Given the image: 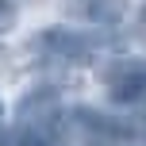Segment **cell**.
I'll use <instances>...</instances> for the list:
<instances>
[{
	"mask_svg": "<svg viewBox=\"0 0 146 146\" xmlns=\"http://www.w3.org/2000/svg\"><path fill=\"white\" fill-rule=\"evenodd\" d=\"M77 123L88 127L92 135H100V139H135V127L127 123V119L104 115V111H92V108H81L77 111Z\"/></svg>",
	"mask_w": 146,
	"mask_h": 146,
	"instance_id": "obj_4",
	"label": "cell"
},
{
	"mask_svg": "<svg viewBox=\"0 0 146 146\" xmlns=\"http://www.w3.org/2000/svg\"><path fill=\"white\" fill-rule=\"evenodd\" d=\"M15 23V8H12V0H0V31H8Z\"/></svg>",
	"mask_w": 146,
	"mask_h": 146,
	"instance_id": "obj_6",
	"label": "cell"
},
{
	"mask_svg": "<svg viewBox=\"0 0 146 146\" xmlns=\"http://www.w3.org/2000/svg\"><path fill=\"white\" fill-rule=\"evenodd\" d=\"M38 46H42L50 58H58V62H88L92 58L88 35H77V31H66V27L42 31V35H38Z\"/></svg>",
	"mask_w": 146,
	"mask_h": 146,
	"instance_id": "obj_2",
	"label": "cell"
},
{
	"mask_svg": "<svg viewBox=\"0 0 146 146\" xmlns=\"http://www.w3.org/2000/svg\"><path fill=\"white\" fill-rule=\"evenodd\" d=\"M108 96L115 104H135L146 96V66H123L119 73H111L108 81Z\"/></svg>",
	"mask_w": 146,
	"mask_h": 146,
	"instance_id": "obj_3",
	"label": "cell"
},
{
	"mask_svg": "<svg viewBox=\"0 0 146 146\" xmlns=\"http://www.w3.org/2000/svg\"><path fill=\"white\" fill-rule=\"evenodd\" d=\"M0 119H4V104H0Z\"/></svg>",
	"mask_w": 146,
	"mask_h": 146,
	"instance_id": "obj_7",
	"label": "cell"
},
{
	"mask_svg": "<svg viewBox=\"0 0 146 146\" xmlns=\"http://www.w3.org/2000/svg\"><path fill=\"white\" fill-rule=\"evenodd\" d=\"M58 123V92L38 88L19 100V131H54Z\"/></svg>",
	"mask_w": 146,
	"mask_h": 146,
	"instance_id": "obj_1",
	"label": "cell"
},
{
	"mask_svg": "<svg viewBox=\"0 0 146 146\" xmlns=\"http://www.w3.org/2000/svg\"><path fill=\"white\" fill-rule=\"evenodd\" d=\"M15 146H54V131H19Z\"/></svg>",
	"mask_w": 146,
	"mask_h": 146,
	"instance_id": "obj_5",
	"label": "cell"
}]
</instances>
